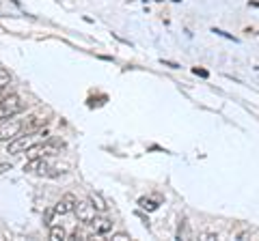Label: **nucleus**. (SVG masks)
<instances>
[{
	"instance_id": "obj_1",
	"label": "nucleus",
	"mask_w": 259,
	"mask_h": 241,
	"mask_svg": "<svg viewBox=\"0 0 259 241\" xmlns=\"http://www.w3.org/2000/svg\"><path fill=\"white\" fill-rule=\"evenodd\" d=\"M50 140V132L46 130H37V132H26V134H20L18 138H13L9 142V153L11 155H20V153H28L30 149H37V147H44V144Z\"/></svg>"
},
{
	"instance_id": "obj_2",
	"label": "nucleus",
	"mask_w": 259,
	"mask_h": 241,
	"mask_svg": "<svg viewBox=\"0 0 259 241\" xmlns=\"http://www.w3.org/2000/svg\"><path fill=\"white\" fill-rule=\"evenodd\" d=\"M24 172L39 174V176H59L63 170H61V168H54L44 155H37V157H30V162H26V166H24Z\"/></svg>"
},
{
	"instance_id": "obj_3",
	"label": "nucleus",
	"mask_w": 259,
	"mask_h": 241,
	"mask_svg": "<svg viewBox=\"0 0 259 241\" xmlns=\"http://www.w3.org/2000/svg\"><path fill=\"white\" fill-rule=\"evenodd\" d=\"M22 110H24V101H22L20 95L9 93V95H5V97L0 99V120L20 114Z\"/></svg>"
},
{
	"instance_id": "obj_4",
	"label": "nucleus",
	"mask_w": 259,
	"mask_h": 241,
	"mask_svg": "<svg viewBox=\"0 0 259 241\" xmlns=\"http://www.w3.org/2000/svg\"><path fill=\"white\" fill-rule=\"evenodd\" d=\"M24 130V120L22 118H3L0 120V142H11L13 138H18Z\"/></svg>"
},
{
	"instance_id": "obj_5",
	"label": "nucleus",
	"mask_w": 259,
	"mask_h": 241,
	"mask_svg": "<svg viewBox=\"0 0 259 241\" xmlns=\"http://www.w3.org/2000/svg\"><path fill=\"white\" fill-rule=\"evenodd\" d=\"M76 215H78V220L82 222V224H91L95 220V215H97V209L93 207L91 200H82V203H76Z\"/></svg>"
},
{
	"instance_id": "obj_6",
	"label": "nucleus",
	"mask_w": 259,
	"mask_h": 241,
	"mask_svg": "<svg viewBox=\"0 0 259 241\" xmlns=\"http://www.w3.org/2000/svg\"><path fill=\"white\" fill-rule=\"evenodd\" d=\"M76 203H78V200H76V196L74 194H65L61 200H59V203H56L54 205V215H67V213H71V211H74V209H76Z\"/></svg>"
},
{
	"instance_id": "obj_7",
	"label": "nucleus",
	"mask_w": 259,
	"mask_h": 241,
	"mask_svg": "<svg viewBox=\"0 0 259 241\" xmlns=\"http://www.w3.org/2000/svg\"><path fill=\"white\" fill-rule=\"evenodd\" d=\"M46 125H48V118H46V116H41V114H32V116H28L26 120H24V130H22V134L44 130Z\"/></svg>"
},
{
	"instance_id": "obj_8",
	"label": "nucleus",
	"mask_w": 259,
	"mask_h": 241,
	"mask_svg": "<svg viewBox=\"0 0 259 241\" xmlns=\"http://www.w3.org/2000/svg\"><path fill=\"white\" fill-rule=\"evenodd\" d=\"M91 228L95 230V235H108V232L112 230V220H108V218H97L95 215V220L91 222Z\"/></svg>"
},
{
	"instance_id": "obj_9",
	"label": "nucleus",
	"mask_w": 259,
	"mask_h": 241,
	"mask_svg": "<svg viewBox=\"0 0 259 241\" xmlns=\"http://www.w3.org/2000/svg\"><path fill=\"white\" fill-rule=\"evenodd\" d=\"M89 200L93 203V207L97 209V211H102V213H106V209H108V203L102 198V194H97V192H91L89 194Z\"/></svg>"
},
{
	"instance_id": "obj_10",
	"label": "nucleus",
	"mask_w": 259,
	"mask_h": 241,
	"mask_svg": "<svg viewBox=\"0 0 259 241\" xmlns=\"http://www.w3.org/2000/svg\"><path fill=\"white\" fill-rule=\"evenodd\" d=\"M175 239H190V224H188V220L186 218H182L180 220V226H177V235H175Z\"/></svg>"
},
{
	"instance_id": "obj_11",
	"label": "nucleus",
	"mask_w": 259,
	"mask_h": 241,
	"mask_svg": "<svg viewBox=\"0 0 259 241\" xmlns=\"http://www.w3.org/2000/svg\"><path fill=\"white\" fill-rule=\"evenodd\" d=\"M139 207L141 209H145V211H156V209L160 207V203L158 200H151V198H139Z\"/></svg>"
},
{
	"instance_id": "obj_12",
	"label": "nucleus",
	"mask_w": 259,
	"mask_h": 241,
	"mask_svg": "<svg viewBox=\"0 0 259 241\" xmlns=\"http://www.w3.org/2000/svg\"><path fill=\"white\" fill-rule=\"evenodd\" d=\"M65 237H67V235H65V228L63 226H59V224H56V226H50V239L52 241H61Z\"/></svg>"
},
{
	"instance_id": "obj_13",
	"label": "nucleus",
	"mask_w": 259,
	"mask_h": 241,
	"mask_svg": "<svg viewBox=\"0 0 259 241\" xmlns=\"http://www.w3.org/2000/svg\"><path fill=\"white\" fill-rule=\"evenodd\" d=\"M11 82V76H9V71L7 69H0V88H5L7 84Z\"/></svg>"
},
{
	"instance_id": "obj_14",
	"label": "nucleus",
	"mask_w": 259,
	"mask_h": 241,
	"mask_svg": "<svg viewBox=\"0 0 259 241\" xmlns=\"http://www.w3.org/2000/svg\"><path fill=\"white\" fill-rule=\"evenodd\" d=\"M212 33L214 35H218V37H225V39H229V41H233V43H238V39L233 37V35H229V33H225V30H221V28H212Z\"/></svg>"
},
{
	"instance_id": "obj_15",
	"label": "nucleus",
	"mask_w": 259,
	"mask_h": 241,
	"mask_svg": "<svg viewBox=\"0 0 259 241\" xmlns=\"http://www.w3.org/2000/svg\"><path fill=\"white\" fill-rule=\"evenodd\" d=\"M199 239H203V241H216L218 235H216V232H201Z\"/></svg>"
},
{
	"instance_id": "obj_16",
	"label": "nucleus",
	"mask_w": 259,
	"mask_h": 241,
	"mask_svg": "<svg viewBox=\"0 0 259 241\" xmlns=\"http://www.w3.org/2000/svg\"><path fill=\"white\" fill-rule=\"evenodd\" d=\"M192 74H194V76H201V78H207V76H209L205 69H199V67H194V69H192Z\"/></svg>"
},
{
	"instance_id": "obj_17",
	"label": "nucleus",
	"mask_w": 259,
	"mask_h": 241,
	"mask_svg": "<svg viewBox=\"0 0 259 241\" xmlns=\"http://www.w3.org/2000/svg\"><path fill=\"white\" fill-rule=\"evenodd\" d=\"M69 239H87V237L82 235V230H78V228H76V230L69 235Z\"/></svg>"
},
{
	"instance_id": "obj_18",
	"label": "nucleus",
	"mask_w": 259,
	"mask_h": 241,
	"mask_svg": "<svg viewBox=\"0 0 259 241\" xmlns=\"http://www.w3.org/2000/svg\"><path fill=\"white\" fill-rule=\"evenodd\" d=\"M160 63H162V65H164V67H171V69H180V65H177V63H171V61H164V58H162Z\"/></svg>"
},
{
	"instance_id": "obj_19",
	"label": "nucleus",
	"mask_w": 259,
	"mask_h": 241,
	"mask_svg": "<svg viewBox=\"0 0 259 241\" xmlns=\"http://www.w3.org/2000/svg\"><path fill=\"white\" fill-rule=\"evenodd\" d=\"M112 239H117V241H123V239H130V235H125V232H117V235H112Z\"/></svg>"
},
{
	"instance_id": "obj_20",
	"label": "nucleus",
	"mask_w": 259,
	"mask_h": 241,
	"mask_svg": "<svg viewBox=\"0 0 259 241\" xmlns=\"http://www.w3.org/2000/svg\"><path fill=\"white\" fill-rule=\"evenodd\" d=\"M5 170H11V166L9 164H0V174H3Z\"/></svg>"
}]
</instances>
